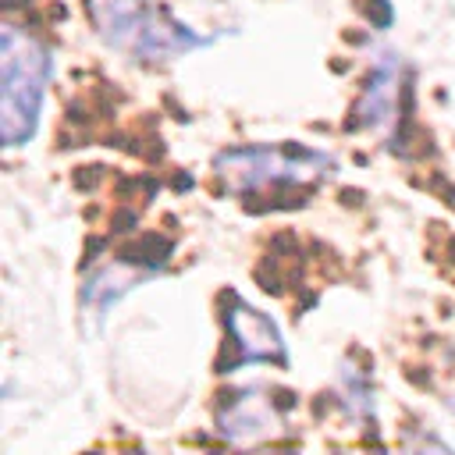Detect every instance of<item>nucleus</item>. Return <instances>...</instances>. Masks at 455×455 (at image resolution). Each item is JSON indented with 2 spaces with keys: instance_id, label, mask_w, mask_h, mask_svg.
I'll list each match as a JSON object with an SVG mask.
<instances>
[{
  "instance_id": "5",
  "label": "nucleus",
  "mask_w": 455,
  "mask_h": 455,
  "mask_svg": "<svg viewBox=\"0 0 455 455\" xmlns=\"http://www.w3.org/2000/svg\"><path fill=\"white\" fill-rule=\"evenodd\" d=\"M395 103H398V60L395 53H380L370 68V78H366V92L355 107V124H366V128H380L395 117Z\"/></svg>"
},
{
  "instance_id": "6",
  "label": "nucleus",
  "mask_w": 455,
  "mask_h": 455,
  "mask_svg": "<svg viewBox=\"0 0 455 455\" xmlns=\"http://www.w3.org/2000/svg\"><path fill=\"white\" fill-rule=\"evenodd\" d=\"M274 430H277V416L270 402L256 391H242L220 409V434L228 441H263Z\"/></svg>"
},
{
  "instance_id": "7",
  "label": "nucleus",
  "mask_w": 455,
  "mask_h": 455,
  "mask_svg": "<svg viewBox=\"0 0 455 455\" xmlns=\"http://www.w3.org/2000/svg\"><path fill=\"white\" fill-rule=\"evenodd\" d=\"M135 281H139V270H135L132 263L117 259V263H110V267H103L100 274L89 277V284L82 288V302L92 306L96 313H103V309H110V302L121 299Z\"/></svg>"
},
{
  "instance_id": "1",
  "label": "nucleus",
  "mask_w": 455,
  "mask_h": 455,
  "mask_svg": "<svg viewBox=\"0 0 455 455\" xmlns=\"http://www.w3.org/2000/svg\"><path fill=\"white\" fill-rule=\"evenodd\" d=\"M50 57L18 25L0 28V139L4 146H21L36 135L39 107L46 92Z\"/></svg>"
},
{
  "instance_id": "8",
  "label": "nucleus",
  "mask_w": 455,
  "mask_h": 455,
  "mask_svg": "<svg viewBox=\"0 0 455 455\" xmlns=\"http://www.w3.org/2000/svg\"><path fill=\"white\" fill-rule=\"evenodd\" d=\"M405 455H451V451H448L441 441H434V437H423V441H419V444H412Z\"/></svg>"
},
{
  "instance_id": "3",
  "label": "nucleus",
  "mask_w": 455,
  "mask_h": 455,
  "mask_svg": "<svg viewBox=\"0 0 455 455\" xmlns=\"http://www.w3.org/2000/svg\"><path fill=\"white\" fill-rule=\"evenodd\" d=\"M220 181L231 192H263L270 185H295L331 167L327 153L302 146H238L224 149L213 160Z\"/></svg>"
},
{
  "instance_id": "4",
  "label": "nucleus",
  "mask_w": 455,
  "mask_h": 455,
  "mask_svg": "<svg viewBox=\"0 0 455 455\" xmlns=\"http://www.w3.org/2000/svg\"><path fill=\"white\" fill-rule=\"evenodd\" d=\"M224 320H228V334L238 345V363H277V366L288 363L281 331L267 313H259V309L245 306L238 295H231Z\"/></svg>"
},
{
  "instance_id": "2",
  "label": "nucleus",
  "mask_w": 455,
  "mask_h": 455,
  "mask_svg": "<svg viewBox=\"0 0 455 455\" xmlns=\"http://www.w3.org/2000/svg\"><path fill=\"white\" fill-rule=\"evenodd\" d=\"M96 18H100V32L110 46L128 50L132 57H146V60H167L185 50H199V46L213 43L206 36L188 32L178 21L160 18L142 0H107L96 11Z\"/></svg>"
}]
</instances>
